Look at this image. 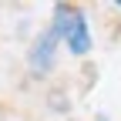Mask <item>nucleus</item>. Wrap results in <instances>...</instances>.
I'll return each mask as SVG.
<instances>
[{"mask_svg": "<svg viewBox=\"0 0 121 121\" xmlns=\"http://www.w3.org/2000/svg\"><path fill=\"white\" fill-rule=\"evenodd\" d=\"M60 13H64V20H67V30H64L67 47H71L74 54H87V51H91V37H87L84 13H81V10H60Z\"/></svg>", "mask_w": 121, "mask_h": 121, "instance_id": "obj_1", "label": "nucleus"}, {"mask_svg": "<svg viewBox=\"0 0 121 121\" xmlns=\"http://www.w3.org/2000/svg\"><path fill=\"white\" fill-rule=\"evenodd\" d=\"M60 34L51 27V34H44L40 40H37V47H34V67L37 71H44V67H51V54H54V40H57Z\"/></svg>", "mask_w": 121, "mask_h": 121, "instance_id": "obj_2", "label": "nucleus"}]
</instances>
